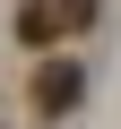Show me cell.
<instances>
[{
  "label": "cell",
  "instance_id": "2",
  "mask_svg": "<svg viewBox=\"0 0 121 129\" xmlns=\"http://www.w3.org/2000/svg\"><path fill=\"white\" fill-rule=\"evenodd\" d=\"M95 26V0H52V35H87Z\"/></svg>",
  "mask_w": 121,
  "mask_h": 129
},
{
  "label": "cell",
  "instance_id": "3",
  "mask_svg": "<svg viewBox=\"0 0 121 129\" xmlns=\"http://www.w3.org/2000/svg\"><path fill=\"white\" fill-rule=\"evenodd\" d=\"M17 35H26V43H35V52H43V43H52V0H26V9H17Z\"/></svg>",
  "mask_w": 121,
  "mask_h": 129
},
{
  "label": "cell",
  "instance_id": "1",
  "mask_svg": "<svg viewBox=\"0 0 121 129\" xmlns=\"http://www.w3.org/2000/svg\"><path fill=\"white\" fill-rule=\"evenodd\" d=\"M78 86H87L78 60H43V69H35V112H69V103H78Z\"/></svg>",
  "mask_w": 121,
  "mask_h": 129
}]
</instances>
